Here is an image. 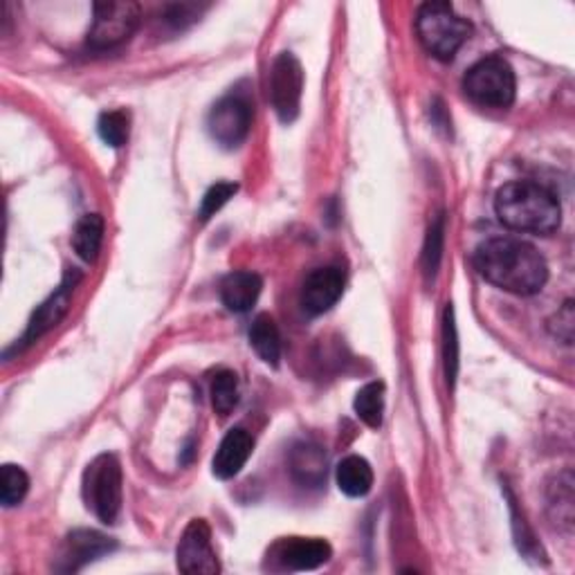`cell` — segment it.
<instances>
[{"instance_id":"cell-1","label":"cell","mask_w":575,"mask_h":575,"mask_svg":"<svg viewBox=\"0 0 575 575\" xmlns=\"http://www.w3.org/2000/svg\"><path fill=\"white\" fill-rule=\"evenodd\" d=\"M474 268L499 291L513 295H535L549 279L545 257L522 239H488L474 252Z\"/></svg>"},{"instance_id":"cell-2","label":"cell","mask_w":575,"mask_h":575,"mask_svg":"<svg viewBox=\"0 0 575 575\" xmlns=\"http://www.w3.org/2000/svg\"><path fill=\"white\" fill-rule=\"evenodd\" d=\"M495 212L506 228L549 237L560 228L562 207L553 191L531 180L508 182L497 191Z\"/></svg>"},{"instance_id":"cell-3","label":"cell","mask_w":575,"mask_h":575,"mask_svg":"<svg viewBox=\"0 0 575 575\" xmlns=\"http://www.w3.org/2000/svg\"><path fill=\"white\" fill-rule=\"evenodd\" d=\"M417 31L432 56L452 61L470 39L472 25L459 16L450 3H425L417 16Z\"/></svg>"},{"instance_id":"cell-4","label":"cell","mask_w":575,"mask_h":575,"mask_svg":"<svg viewBox=\"0 0 575 575\" xmlns=\"http://www.w3.org/2000/svg\"><path fill=\"white\" fill-rule=\"evenodd\" d=\"M463 90L476 104L488 108H508L515 102V71L503 56H486L468 71Z\"/></svg>"},{"instance_id":"cell-5","label":"cell","mask_w":575,"mask_h":575,"mask_svg":"<svg viewBox=\"0 0 575 575\" xmlns=\"http://www.w3.org/2000/svg\"><path fill=\"white\" fill-rule=\"evenodd\" d=\"M84 499L100 522H117L122 510V465L115 455H100L86 468Z\"/></svg>"},{"instance_id":"cell-6","label":"cell","mask_w":575,"mask_h":575,"mask_svg":"<svg viewBox=\"0 0 575 575\" xmlns=\"http://www.w3.org/2000/svg\"><path fill=\"white\" fill-rule=\"evenodd\" d=\"M92 27L88 43L94 50H111L129 41L140 25L142 8L133 0H106L94 3L92 8Z\"/></svg>"},{"instance_id":"cell-7","label":"cell","mask_w":575,"mask_h":575,"mask_svg":"<svg viewBox=\"0 0 575 575\" xmlns=\"http://www.w3.org/2000/svg\"><path fill=\"white\" fill-rule=\"evenodd\" d=\"M254 106L245 92H230L218 100L207 117L209 136L226 149H237L243 144L252 129Z\"/></svg>"},{"instance_id":"cell-8","label":"cell","mask_w":575,"mask_h":575,"mask_svg":"<svg viewBox=\"0 0 575 575\" xmlns=\"http://www.w3.org/2000/svg\"><path fill=\"white\" fill-rule=\"evenodd\" d=\"M304 92V68L293 52H281L270 71V100L283 124H293L299 115Z\"/></svg>"},{"instance_id":"cell-9","label":"cell","mask_w":575,"mask_h":575,"mask_svg":"<svg viewBox=\"0 0 575 575\" xmlns=\"http://www.w3.org/2000/svg\"><path fill=\"white\" fill-rule=\"evenodd\" d=\"M178 568L189 575H216L220 571L218 555L212 547V531L205 520H191L184 528L178 551Z\"/></svg>"},{"instance_id":"cell-10","label":"cell","mask_w":575,"mask_h":575,"mask_svg":"<svg viewBox=\"0 0 575 575\" xmlns=\"http://www.w3.org/2000/svg\"><path fill=\"white\" fill-rule=\"evenodd\" d=\"M115 549V541L98 531H73L56 558V571L63 573H75L84 568L86 564L104 558Z\"/></svg>"},{"instance_id":"cell-11","label":"cell","mask_w":575,"mask_h":575,"mask_svg":"<svg viewBox=\"0 0 575 575\" xmlns=\"http://www.w3.org/2000/svg\"><path fill=\"white\" fill-rule=\"evenodd\" d=\"M344 293V272L337 266L312 270L302 285V306L310 315L331 310Z\"/></svg>"},{"instance_id":"cell-12","label":"cell","mask_w":575,"mask_h":575,"mask_svg":"<svg viewBox=\"0 0 575 575\" xmlns=\"http://www.w3.org/2000/svg\"><path fill=\"white\" fill-rule=\"evenodd\" d=\"M274 555L288 571H312L331 560L333 549L329 541L317 537H291L279 541L274 547Z\"/></svg>"},{"instance_id":"cell-13","label":"cell","mask_w":575,"mask_h":575,"mask_svg":"<svg viewBox=\"0 0 575 575\" xmlns=\"http://www.w3.org/2000/svg\"><path fill=\"white\" fill-rule=\"evenodd\" d=\"M81 274L79 272H68V277L63 279V283L59 285V291L39 306V310L31 317V322L27 327V333L23 337V344H31L37 342L41 335H46L50 329H54L63 317H66L71 302H73V293H75V285L79 283Z\"/></svg>"},{"instance_id":"cell-14","label":"cell","mask_w":575,"mask_h":575,"mask_svg":"<svg viewBox=\"0 0 575 575\" xmlns=\"http://www.w3.org/2000/svg\"><path fill=\"white\" fill-rule=\"evenodd\" d=\"M329 459L322 445L304 440L297 443L291 452V474L304 488H319L327 482Z\"/></svg>"},{"instance_id":"cell-15","label":"cell","mask_w":575,"mask_h":575,"mask_svg":"<svg viewBox=\"0 0 575 575\" xmlns=\"http://www.w3.org/2000/svg\"><path fill=\"white\" fill-rule=\"evenodd\" d=\"M254 440L243 427H234L220 440L216 457L212 461V470L218 478H232L237 476L247 459L252 457Z\"/></svg>"},{"instance_id":"cell-16","label":"cell","mask_w":575,"mask_h":575,"mask_svg":"<svg viewBox=\"0 0 575 575\" xmlns=\"http://www.w3.org/2000/svg\"><path fill=\"white\" fill-rule=\"evenodd\" d=\"M261 288H264V281L259 274L247 272V270L232 272L220 283V299L232 312H247L252 310L254 304H257Z\"/></svg>"},{"instance_id":"cell-17","label":"cell","mask_w":575,"mask_h":575,"mask_svg":"<svg viewBox=\"0 0 575 575\" xmlns=\"http://www.w3.org/2000/svg\"><path fill=\"white\" fill-rule=\"evenodd\" d=\"M337 486L346 497H365L373 488V470L362 457H346L335 472Z\"/></svg>"},{"instance_id":"cell-18","label":"cell","mask_w":575,"mask_h":575,"mask_svg":"<svg viewBox=\"0 0 575 575\" xmlns=\"http://www.w3.org/2000/svg\"><path fill=\"white\" fill-rule=\"evenodd\" d=\"M102 243H104V218L100 214L81 216L73 234V247L77 252V257L88 264L94 261L100 257Z\"/></svg>"},{"instance_id":"cell-19","label":"cell","mask_w":575,"mask_h":575,"mask_svg":"<svg viewBox=\"0 0 575 575\" xmlns=\"http://www.w3.org/2000/svg\"><path fill=\"white\" fill-rule=\"evenodd\" d=\"M250 344L257 350V356L270 365L277 367L281 360V335L274 324V319L270 315H259L254 319V324L250 329Z\"/></svg>"},{"instance_id":"cell-20","label":"cell","mask_w":575,"mask_h":575,"mask_svg":"<svg viewBox=\"0 0 575 575\" xmlns=\"http://www.w3.org/2000/svg\"><path fill=\"white\" fill-rule=\"evenodd\" d=\"M354 407L365 425L378 430L382 425V417H385V385L382 382H369L356 394Z\"/></svg>"},{"instance_id":"cell-21","label":"cell","mask_w":575,"mask_h":575,"mask_svg":"<svg viewBox=\"0 0 575 575\" xmlns=\"http://www.w3.org/2000/svg\"><path fill=\"white\" fill-rule=\"evenodd\" d=\"M212 405L218 417H230L239 405V378L230 369H220L212 378Z\"/></svg>"},{"instance_id":"cell-22","label":"cell","mask_w":575,"mask_h":575,"mask_svg":"<svg viewBox=\"0 0 575 575\" xmlns=\"http://www.w3.org/2000/svg\"><path fill=\"white\" fill-rule=\"evenodd\" d=\"M98 131H100V138L108 146L119 149V146L126 144V140H129L131 115L126 113V111H106V113L100 115Z\"/></svg>"},{"instance_id":"cell-23","label":"cell","mask_w":575,"mask_h":575,"mask_svg":"<svg viewBox=\"0 0 575 575\" xmlns=\"http://www.w3.org/2000/svg\"><path fill=\"white\" fill-rule=\"evenodd\" d=\"M29 490V476L23 468L18 465H3V486H0V501L3 506L12 508L18 506Z\"/></svg>"},{"instance_id":"cell-24","label":"cell","mask_w":575,"mask_h":575,"mask_svg":"<svg viewBox=\"0 0 575 575\" xmlns=\"http://www.w3.org/2000/svg\"><path fill=\"white\" fill-rule=\"evenodd\" d=\"M443 333H445V373H447V382L455 385L457 371H459V340H457L455 310L450 304H447V308H445Z\"/></svg>"},{"instance_id":"cell-25","label":"cell","mask_w":575,"mask_h":575,"mask_svg":"<svg viewBox=\"0 0 575 575\" xmlns=\"http://www.w3.org/2000/svg\"><path fill=\"white\" fill-rule=\"evenodd\" d=\"M239 191L237 182H216L214 187L207 189V194L203 196L201 203V220H209L216 212H220L230 203V199H234V194Z\"/></svg>"},{"instance_id":"cell-26","label":"cell","mask_w":575,"mask_h":575,"mask_svg":"<svg viewBox=\"0 0 575 575\" xmlns=\"http://www.w3.org/2000/svg\"><path fill=\"white\" fill-rule=\"evenodd\" d=\"M440 254H443V216L436 218V222L430 228V234H427V245H425V254H423L427 274L436 272V268L440 264Z\"/></svg>"},{"instance_id":"cell-27","label":"cell","mask_w":575,"mask_h":575,"mask_svg":"<svg viewBox=\"0 0 575 575\" xmlns=\"http://www.w3.org/2000/svg\"><path fill=\"white\" fill-rule=\"evenodd\" d=\"M555 322H560V329H562L558 333V337L564 344H571V340H573V304L571 302H566L564 308L555 315Z\"/></svg>"}]
</instances>
